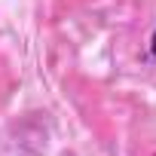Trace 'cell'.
<instances>
[{
  "label": "cell",
  "mask_w": 156,
  "mask_h": 156,
  "mask_svg": "<svg viewBox=\"0 0 156 156\" xmlns=\"http://www.w3.org/2000/svg\"><path fill=\"white\" fill-rule=\"evenodd\" d=\"M150 55H153V61H156V31H153V37H150Z\"/></svg>",
  "instance_id": "1"
}]
</instances>
